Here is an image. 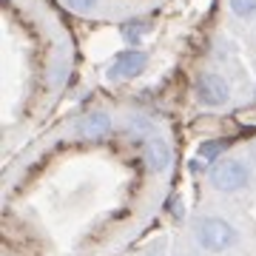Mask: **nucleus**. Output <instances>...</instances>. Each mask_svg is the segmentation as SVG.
<instances>
[{
    "mask_svg": "<svg viewBox=\"0 0 256 256\" xmlns=\"http://www.w3.org/2000/svg\"><path fill=\"white\" fill-rule=\"evenodd\" d=\"M194 239L208 254H225L239 242V230L225 216H202L194 222Z\"/></svg>",
    "mask_w": 256,
    "mask_h": 256,
    "instance_id": "3",
    "label": "nucleus"
},
{
    "mask_svg": "<svg viewBox=\"0 0 256 256\" xmlns=\"http://www.w3.org/2000/svg\"><path fill=\"white\" fill-rule=\"evenodd\" d=\"M194 97L205 106H225L230 100V86L222 74H202L200 80L194 82Z\"/></svg>",
    "mask_w": 256,
    "mask_h": 256,
    "instance_id": "5",
    "label": "nucleus"
},
{
    "mask_svg": "<svg viewBox=\"0 0 256 256\" xmlns=\"http://www.w3.org/2000/svg\"><path fill=\"white\" fill-rule=\"evenodd\" d=\"M146 66H148V54H142V52L117 54V60H114L111 68H108V80H128V77H137V74L146 72Z\"/></svg>",
    "mask_w": 256,
    "mask_h": 256,
    "instance_id": "6",
    "label": "nucleus"
},
{
    "mask_svg": "<svg viewBox=\"0 0 256 256\" xmlns=\"http://www.w3.org/2000/svg\"><path fill=\"white\" fill-rule=\"evenodd\" d=\"M222 151H225V148H222V142H220V140H214V142H205V146H202L200 156L210 162V160H216V156H220Z\"/></svg>",
    "mask_w": 256,
    "mask_h": 256,
    "instance_id": "8",
    "label": "nucleus"
},
{
    "mask_svg": "<svg viewBox=\"0 0 256 256\" xmlns=\"http://www.w3.org/2000/svg\"><path fill=\"white\" fill-rule=\"evenodd\" d=\"M60 12L94 23H128L160 12L171 0H54Z\"/></svg>",
    "mask_w": 256,
    "mask_h": 256,
    "instance_id": "2",
    "label": "nucleus"
},
{
    "mask_svg": "<svg viewBox=\"0 0 256 256\" xmlns=\"http://www.w3.org/2000/svg\"><path fill=\"white\" fill-rule=\"evenodd\" d=\"M228 6H230V12H234L236 18H242V20H248V18L256 14V0H228Z\"/></svg>",
    "mask_w": 256,
    "mask_h": 256,
    "instance_id": "7",
    "label": "nucleus"
},
{
    "mask_svg": "<svg viewBox=\"0 0 256 256\" xmlns=\"http://www.w3.org/2000/svg\"><path fill=\"white\" fill-rule=\"evenodd\" d=\"M250 182V168H248L242 160H220V162L210 168V185L222 194H236L242 188H248Z\"/></svg>",
    "mask_w": 256,
    "mask_h": 256,
    "instance_id": "4",
    "label": "nucleus"
},
{
    "mask_svg": "<svg viewBox=\"0 0 256 256\" xmlns=\"http://www.w3.org/2000/svg\"><path fill=\"white\" fill-rule=\"evenodd\" d=\"M54 0H3L6 151L54 108L72 80L74 43Z\"/></svg>",
    "mask_w": 256,
    "mask_h": 256,
    "instance_id": "1",
    "label": "nucleus"
},
{
    "mask_svg": "<svg viewBox=\"0 0 256 256\" xmlns=\"http://www.w3.org/2000/svg\"><path fill=\"white\" fill-rule=\"evenodd\" d=\"M185 256H191V254H185Z\"/></svg>",
    "mask_w": 256,
    "mask_h": 256,
    "instance_id": "9",
    "label": "nucleus"
}]
</instances>
